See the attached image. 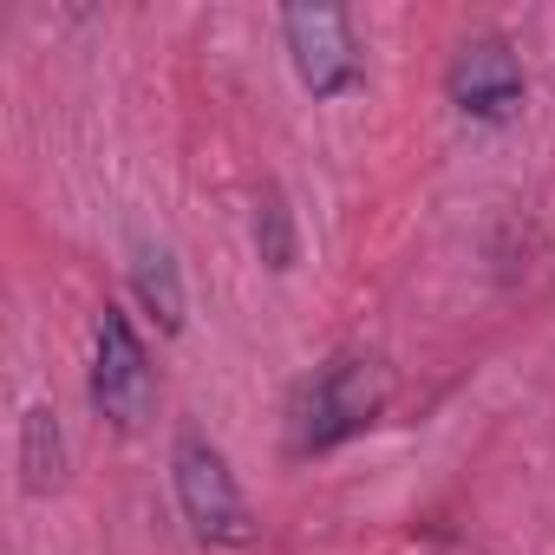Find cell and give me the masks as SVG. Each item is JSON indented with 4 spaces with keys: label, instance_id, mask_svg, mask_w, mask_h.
Masks as SVG:
<instances>
[{
    "label": "cell",
    "instance_id": "1",
    "mask_svg": "<svg viewBox=\"0 0 555 555\" xmlns=\"http://www.w3.org/2000/svg\"><path fill=\"white\" fill-rule=\"evenodd\" d=\"M379 412H386V366L366 360V353H334V360L295 392V412H288V451H295V457L334 451V444L360 438Z\"/></svg>",
    "mask_w": 555,
    "mask_h": 555
},
{
    "label": "cell",
    "instance_id": "2",
    "mask_svg": "<svg viewBox=\"0 0 555 555\" xmlns=\"http://www.w3.org/2000/svg\"><path fill=\"white\" fill-rule=\"evenodd\" d=\"M170 483H177V509H183V522H190L196 542H209V548L255 542L248 496H242L229 457L203 431H177V444H170Z\"/></svg>",
    "mask_w": 555,
    "mask_h": 555
},
{
    "label": "cell",
    "instance_id": "3",
    "mask_svg": "<svg viewBox=\"0 0 555 555\" xmlns=\"http://www.w3.org/2000/svg\"><path fill=\"white\" fill-rule=\"evenodd\" d=\"M92 405H99V418L118 425V431H138V425L151 418V405H157L151 353H144L138 327H131L118 308L99 314V340H92Z\"/></svg>",
    "mask_w": 555,
    "mask_h": 555
},
{
    "label": "cell",
    "instance_id": "4",
    "mask_svg": "<svg viewBox=\"0 0 555 555\" xmlns=\"http://www.w3.org/2000/svg\"><path fill=\"white\" fill-rule=\"evenodd\" d=\"M282 40H288V60H295V79L314 92V99H340L360 86V40H353V21L347 8H327V0H301V8L282 14Z\"/></svg>",
    "mask_w": 555,
    "mask_h": 555
},
{
    "label": "cell",
    "instance_id": "5",
    "mask_svg": "<svg viewBox=\"0 0 555 555\" xmlns=\"http://www.w3.org/2000/svg\"><path fill=\"white\" fill-rule=\"evenodd\" d=\"M444 92L464 118H483V125H503L516 105H522V60L509 53L503 34H477L451 53V73H444Z\"/></svg>",
    "mask_w": 555,
    "mask_h": 555
},
{
    "label": "cell",
    "instance_id": "6",
    "mask_svg": "<svg viewBox=\"0 0 555 555\" xmlns=\"http://www.w3.org/2000/svg\"><path fill=\"white\" fill-rule=\"evenodd\" d=\"M131 288H138V301L151 308V321H157L164 334H183V274H177V261H170L164 242H138Z\"/></svg>",
    "mask_w": 555,
    "mask_h": 555
},
{
    "label": "cell",
    "instance_id": "7",
    "mask_svg": "<svg viewBox=\"0 0 555 555\" xmlns=\"http://www.w3.org/2000/svg\"><path fill=\"white\" fill-rule=\"evenodd\" d=\"M21 470H27L34 496L60 490V477H66V438H60L53 405H27V418H21Z\"/></svg>",
    "mask_w": 555,
    "mask_h": 555
},
{
    "label": "cell",
    "instance_id": "8",
    "mask_svg": "<svg viewBox=\"0 0 555 555\" xmlns=\"http://www.w3.org/2000/svg\"><path fill=\"white\" fill-rule=\"evenodd\" d=\"M255 248L274 274L295 268V209L282 190H261V203H255Z\"/></svg>",
    "mask_w": 555,
    "mask_h": 555
}]
</instances>
